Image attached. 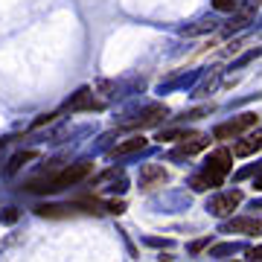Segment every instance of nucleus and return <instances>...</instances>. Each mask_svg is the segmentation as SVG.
Here are the masks:
<instances>
[{
  "instance_id": "2eb2a0df",
  "label": "nucleus",
  "mask_w": 262,
  "mask_h": 262,
  "mask_svg": "<svg viewBox=\"0 0 262 262\" xmlns=\"http://www.w3.org/2000/svg\"><path fill=\"white\" fill-rule=\"evenodd\" d=\"M0 219H3V222H15V219H18V213H15V210H6Z\"/></svg>"
},
{
  "instance_id": "f257e3e1",
  "label": "nucleus",
  "mask_w": 262,
  "mask_h": 262,
  "mask_svg": "<svg viewBox=\"0 0 262 262\" xmlns=\"http://www.w3.org/2000/svg\"><path fill=\"white\" fill-rule=\"evenodd\" d=\"M230 169H233V151L215 149L213 155L204 160L201 172H198L195 178L189 181V187L195 189V192H207V189L222 187V184H225V178L230 175Z\"/></svg>"
},
{
  "instance_id": "f03ea898",
  "label": "nucleus",
  "mask_w": 262,
  "mask_h": 262,
  "mask_svg": "<svg viewBox=\"0 0 262 262\" xmlns=\"http://www.w3.org/2000/svg\"><path fill=\"white\" fill-rule=\"evenodd\" d=\"M91 172H94V163H88V160L70 163V166H64L56 175H41V178L29 181L27 189L29 192H58V189H67V187H73V184H79V181H84Z\"/></svg>"
},
{
  "instance_id": "6e6552de",
  "label": "nucleus",
  "mask_w": 262,
  "mask_h": 262,
  "mask_svg": "<svg viewBox=\"0 0 262 262\" xmlns=\"http://www.w3.org/2000/svg\"><path fill=\"white\" fill-rule=\"evenodd\" d=\"M259 151H262V131H253V134L242 137V140L233 146L236 158H251V155H259Z\"/></svg>"
},
{
  "instance_id": "9d476101",
  "label": "nucleus",
  "mask_w": 262,
  "mask_h": 262,
  "mask_svg": "<svg viewBox=\"0 0 262 262\" xmlns=\"http://www.w3.org/2000/svg\"><path fill=\"white\" fill-rule=\"evenodd\" d=\"M91 96H94V94H91L88 88H82V91L76 94V99H73V102H67V108H70V111H94V108H102V105H99V102H94Z\"/></svg>"
},
{
  "instance_id": "f3484780",
  "label": "nucleus",
  "mask_w": 262,
  "mask_h": 262,
  "mask_svg": "<svg viewBox=\"0 0 262 262\" xmlns=\"http://www.w3.org/2000/svg\"><path fill=\"white\" fill-rule=\"evenodd\" d=\"M253 210H262V201H253Z\"/></svg>"
},
{
  "instance_id": "4468645a",
  "label": "nucleus",
  "mask_w": 262,
  "mask_h": 262,
  "mask_svg": "<svg viewBox=\"0 0 262 262\" xmlns=\"http://www.w3.org/2000/svg\"><path fill=\"white\" fill-rule=\"evenodd\" d=\"M248 259H262V248H248Z\"/></svg>"
},
{
  "instance_id": "39448f33",
  "label": "nucleus",
  "mask_w": 262,
  "mask_h": 262,
  "mask_svg": "<svg viewBox=\"0 0 262 262\" xmlns=\"http://www.w3.org/2000/svg\"><path fill=\"white\" fill-rule=\"evenodd\" d=\"M163 184H169V172L163 166H158V163H146V166L140 169V189H158L163 187Z\"/></svg>"
},
{
  "instance_id": "7ed1b4c3",
  "label": "nucleus",
  "mask_w": 262,
  "mask_h": 262,
  "mask_svg": "<svg viewBox=\"0 0 262 262\" xmlns=\"http://www.w3.org/2000/svg\"><path fill=\"white\" fill-rule=\"evenodd\" d=\"M256 122H259L256 114H242V117H236V120H227V122H222V125H215L213 140H233V137L245 134L248 128H253Z\"/></svg>"
},
{
  "instance_id": "0eeeda50",
  "label": "nucleus",
  "mask_w": 262,
  "mask_h": 262,
  "mask_svg": "<svg viewBox=\"0 0 262 262\" xmlns=\"http://www.w3.org/2000/svg\"><path fill=\"white\" fill-rule=\"evenodd\" d=\"M225 233L262 236V219H256V215H245V219H233L230 225H225Z\"/></svg>"
},
{
  "instance_id": "dca6fc26",
  "label": "nucleus",
  "mask_w": 262,
  "mask_h": 262,
  "mask_svg": "<svg viewBox=\"0 0 262 262\" xmlns=\"http://www.w3.org/2000/svg\"><path fill=\"white\" fill-rule=\"evenodd\" d=\"M253 187H256V189H259V192H262V172H259V175H256V178H253Z\"/></svg>"
},
{
  "instance_id": "9b49d317",
  "label": "nucleus",
  "mask_w": 262,
  "mask_h": 262,
  "mask_svg": "<svg viewBox=\"0 0 262 262\" xmlns=\"http://www.w3.org/2000/svg\"><path fill=\"white\" fill-rule=\"evenodd\" d=\"M192 134H198V131H160L158 140L160 143H172V140H189Z\"/></svg>"
},
{
  "instance_id": "1a4fd4ad",
  "label": "nucleus",
  "mask_w": 262,
  "mask_h": 262,
  "mask_svg": "<svg viewBox=\"0 0 262 262\" xmlns=\"http://www.w3.org/2000/svg\"><path fill=\"white\" fill-rule=\"evenodd\" d=\"M146 149V137H128L125 143H117L111 149V158H125V155H134V151H143Z\"/></svg>"
},
{
  "instance_id": "423d86ee",
  "label": "nucleus",
  "mask_w": 262,
  "mask_h": 262,
  "mask_svg": "<svg viewBox=\"0 0 262 262\" xmlns=\"http://www.w3.org/2000/svg\"><path fill=\"white\" fill-rule=\"evenodd\" d=\"M253 18H256V6L253 3H245V6H236V15L230 20H227V27L222 29L225 35H233V32H239V29H245L248 24H253Z\"/></svg>"
},
{
  "instance_id": "f8f14e48",
  "label": "nucleus",
  "mask_w": 262,
  "mask_h": 262,
  "mask_svg": "<svg viewBox=\"0 0 262 262\" xmlns=\"http://www.w3.org/2000/svg\"><path fill=\"white\" fill-rule=\"evenodd\" d=\"M35 158H38L35 151H24V155H15V158H12V163H9V172H18V169L24 166L27 160H35Z\"/></svg>"
},
{
  "instance_id": "ddd939ff",
  "label": "nucleus",
  "mask_w": 262,
  "mask_h": 262,
  "mask_svg": "<svg viewBox=\"0 0 262 262\" xmlns=\"http://www.w3.org/2000/svg\"><path fill=\"white\" fill-rule=\"evenodd\" d=\"M239 0H213V9L215 12H236Z\"/></svg>"
},
{
  "instance_id": "20e7f679",
  "label": "nucleus",
  "mask_w": 262,
  "mask_h": 262,
  "mask_svg": "<svg viewBox=\"0 0 262 262\" xmlns=\"http://www.w3.org/2000/svg\"><path fill=\"white\" fill-rule=\"evenodd\" d=\"M242 189H227V192H219L215 198H210L207 201V213L215 215V219H225V215H230L236 210V207L242 204Z\"/></svg>"
}]
</instances>
